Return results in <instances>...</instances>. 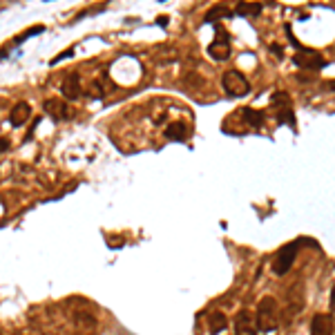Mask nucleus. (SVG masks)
I'll return each mask as SVG.
<instances>
[{
    "label": "nucleus",
    "mask_w": 335,
    "mask_h": 335,
    "mask_svg": "<svg viewBox=\"0 0 335 335\" xmlns=\"http://www.w3.org/2000/svg\"><path fill=\"white\" fill-rule=\"evenodd\" d=\"M328 89H331V92H335V81H328V85H326Z\"/></svg>",
    "instance_id": "19"
},
{
    "label": "nucleus",
    "mask_w": 335,
    "mask_h": 335,
    "mask_svg": "<svg viewBox=\"0 0 335 335\" xmlns=\"http://www.w3.org/2000/svg\"><path fill=\"white\" fill-rule=\"evenodd\" d=\"M29 116H31V110L27 103H16L9 112V121H11V125H16V127H20L22 123H27Z\"/></svg>",
    "instance_id": "12"
},
{
    "label": "nucleus",
    "mask_w": 335,
    "mask_h": 335,
    "mask_svg": "<svg viewBox=\"0 0 335 335\" xmlns=\"http://www.w3.org/2000/svg\"><path fill=\"white\" fill-rule=\"evenodd\" d=\"M257 331L261 333H273L279 324V306L275 297H264L257 306V315H255Z\"/></svg>",
    "instance_id": "2"
},
{
    "label": "nucleus",
    "mask_w": 335,
    "mask_h": 335,
    "mask_svg": "<svg viewBox=\"0 0 335 335\" xmlns=\"http://www.w3.org/2000/svg\"><path fill=\"white\" fill-rule=\"evenodd\" d=\"M261 9H264L261 3H237V7H234L232 14L244 16V18H255V16L261 14Z\"/></svg>",
    "instance_id": "14"
},
{
    "label": "nucleus",
    "mask_w": 335,
    "mask_h": 335,
    "mask_svg": "<svg viewBox=\"0 0 335 335\" xmlns=\"http://www.w3.org/2000/svg\"><path fill=\"white\" fill-rule=\"evenodd\" d=\"M163 137L168 141H186L190 137V127L186 123H170V125L163 130Z\"/></svg>",
    "instance_id": "11"
},
{
    "label": "nucleus",
    "mask_w": 335,
    "mask_h": 335,
    "mask_svg": "<svg viewBox=\"0 0 335 335\" xmlns=\"http://www.w3.org/2000/svg\"><path fill=\"white\" fill-rule=\"evenodd\" d=\"M60 92L65 94V98H70V100H76V98H81V76L78 74H70L63 81V85H60Z\"/></svg>",
    "instance_id": "10"
},
{
    "label": "nucleus",
    "mask_w": 335,
    "mask_h": 335,
    "mask_svg": "<svg viewBox=\"0 0 335 335\" xmlns=\"http://www.w3.org/2000/svg\"><path fill=\"white\" fill-rule=\"evenodd\" d=\"M271 103L275 108V119L279 125L288 123L290 127H295V112H293V105H290V96L286 92H275L271 96Z\"/></svg>",
    "instance_id": "4"
},
{
    "label": "nucleus",
    "mask_w": 335,
    "mask_h": 335,
    "mask_svg": "<svg viewBox=\"0 0 335 335\" xmlns=\"http://www.w3.org/2000/svg\"><path fill=\"white\" fill-rule=\"evenodd\" d=\"M221 85L230 96H246L250 92V83L239 70H228L221 76Z\"/></svg>",
    "instance_id": "3"
},
{
    "label": "nucleus",
    "mask_w": 335,
    "mask_h": 335,
    "mask_svg": "<svg viewBox=\"0 0 335 335\" xmlns=\"http://www.w3.org/2000/svg\"><path fill=\"white\" fill-rule=\"evenodd\" d=\"M234 335H257V324L255 317L250 315V311H239L234 315Z\"/></svg>",
    "instance_id": "7"
},
{
    "label": "nucleus",
    "mask_w": 335,
    "mask_h": 335,
    "mask_svg": "<svg viewBox=\"0 0 335 335\" xmlns=\"http://www.w3.org/2000/svg\"><path fill=\"white\" fill-rule=\"evenodd\" d=\"M271 49L277 54V58H282V54H284V52H282V47H279V45H271Z\"/></svg>",
    "instance_id": "18"
},
{
    "label": "nucleus",
    "mask_w": 335,
    "mask_h": 335,
    "mask_svg": "<svg viewBox=\"0 0 335 335\" xmlns=\"http://www.w3.org/2000/svg\"><path fill=\"white\" fill-rule=\"evenodd\" d=\"M208 328H210V333H212V335L223 333V331L228 328V317L223 315L221 311H212L210 315H208Z\"/></svg>",
    "instance_id": "13"
},
{
    "label": "nucleus",
    "mask_w": 335,
    "mask_h": 335,
    "mask_svg": "<svg viewBox=\"0 0 335 335\" xmlns=\"http://www.w3.org/2000/svg\"><path fill=\"white\" fill-rule=\"evenodd\" d=\"M219 18H232V9H228V7H223V5H217V7H212L208 14H206V22H215V20H219Z\"/></svg>",
    "instance_id": "16"
},
{
    "label": "nucleus",
    "mask_w": 335,
    "mask_h": 335,
    "mask_svg": "<svg viewBox=\"0 0 335 335\" xmlns=\"http://www.w3.org/2000/svg\"><path fill=\"white\" fill-rule=\"evenodd\" d=\"M311 335H333V317L328 313H317L311 320Z\"/></svg>",
    "instance_id": "8"
},
{
    "label": "nucleus",
    "mask_w": 335,
    "mask_h": 335,
    "mask_svg": "<svg viewBox=\"0 0 335 335\" xmlns=\"http://www.w3.org/2000/svg\"><path fill=\"white\" fill-rule=\"evenodd\" d=\"M242 116L246 119V123H250L253 127H261V125H264V121H266V112L255 110V108H244Z\"/></svg>",
    "instance_id": "15"
},
{
    "label": "nucleus",
    "mask_w": 335,
    "mask_h": 335,
    "mask_svg": "<svg viewBox=\"0 0 335 335\" xmlns=\"http://www.w3.org/2000/svg\"><path fill=\"white\" fill-rule=\"evenodd\" d=\"M7 150H9V139H0V152H7Z\"/></svg>",
    "instance_id": "17"
},
{
    "label": "nucleus",
    "mask_w": 335,
    "mask_h": 335,
    "mask_svg": "<svg viewBox=\"0 0 335 335\" xmlns=\"http://www.w3.org/2000/svg\"><path fill=\"white\" fill-rule=\"evenodd\" d=\"M293 63L297 67H302V70L317 72V70H322V67L326 65V60H324V56L320 52H315V49L302 47V49H297V52L293 54Z\"/></svg>",
    "instance_id": "5"
},
{
    "label": "nucleus",
    "mask_w": 335,
    "mask_h": 335,
    "mask_svg": "<svg viewBox=\"0 0 335 335\" xmlns=\"http://www.w3.org/2000/svg\"><path fill=\"white\" fill-rule=\"evenodd\" d=\"M217 34H219V38H215L210 45H208V54L210 58L215 60H226L228 56H230V38H228V34L221 29V27H217Z\"/></svg>",
    "instance_id": "6"
},
{
    "label": "nucleus",
    "mask_w": 335,
    "mask_h": 335,
    "mask_svg": "<svg viewBox=\"0 0 335 335\" xmlns=\"http://www.w3.org/2000/svg\"><path fill=\"white\" fill-rule=\"evenodd\" d=\"M43 108H45V112H47L49 116H54L56 121H65V119H70V116H72L70 108H67L63 100H58V98H47Z\"/></svg>",
    "instance_id": "9"
},
{
    "label": "nucleus",
    "mask_w": 335,
    "mask_h": 335,
    "mask_svg": "<svg viewBox=\"0 0 335 335\" xmlns=\"http://www.w3.org/2000/svg\"><path fill=\"white\" fill-rule=\"evenodd\" d=\"M302 246H313V248H320V244L315 242V239L311 237H299L295 239V242H290L286 246H282V248L275 253V257H273V264H271V271L275 273V275H286V273L293 268L295 259H297V253Z\"/></svg>",
    "instance_id": "1"
}]
</instances>
